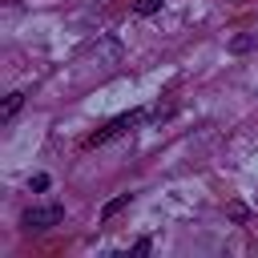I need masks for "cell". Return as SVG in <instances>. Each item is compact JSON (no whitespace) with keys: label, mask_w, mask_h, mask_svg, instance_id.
Instances as JSON below:
<instances>
[{"label":"cell","mask_w":258,"mask_h":258,"mask_svg":"<svg viewBox=\"0 0 258 258\" xmlns=\"http://www.w3.org/2000/svg\"><path fill=\"white\" fill-rule=\"evenodd\" d=\"M145 121V109H133V113H121V117H113L97 137H89V145H105L109 137H117V133H125V129H133V125H141Z\"/></svg>","instance_id":"6da1fadb"},{"label":"cell","mask_w":258,"mask_h":258,"mask_svg":"<svg viewBox=\"0 0 258 258\" xmlns=\"http://www.w3.org/2000/svg\"><path fill=\"white\" fill-rule=\"evenodd\" d=\"M60 218H64L60 206H32V210H24L20 226H24V230H48V226H56Z\"/></svg>","instance_id":"7a4b0ae2"},{"label":"cell","mask_w":258,"mask_h":258,"mask_svg":"<svg viewBox=\"0 0 258 258\" xmlns=\"http://www.w3.org/2000/svg\"><path fill=\"white\" fill-rule=\"evenodd\" d=\"M20 105H24V93H8V101H4V109H0V121H12V117L20 113Z\"/></svg>","instance_id":"3957f363"},{"label":"cell","mask_w":258,"mask_h":258,"mask_svg":"<svg viewBox=\"0 0 258 258\" xmlns=\"http://www.w3.org/2000/svg\"><path fill=\"white\" fill-rule=\"evenodd\" d=\"M125 206H129V194H121V198H113V202H105V210H101V218L109 222V218H113V214H121Z\"/></svg>","instance_id":"277c9868"},{"label":"cell","mask_w":258,"mask_h":258,"mask_svg":"<svg viewBox=\"0 0 258 258\" xmlns=\"http://www.w3.org/2000/svg\"><path fill=\"white\" fill-rule=\"evenodd\" d=\"M157 8H161V0H133V12L137 16H153Z\"/></svg>","instance_id":"5b68a950"},{"label":"cell","mask_w":258,"mask_h":258,"mask_svg":"<svg viewBox=\"0 0 258 258\" xmlns=\"http://www.w3.org/2000/svg\"><path fill=\"white\" fill-rule=\"evenodd\" d=\"M250 44H254V40H250V36H238V40H234V52H246V48H250Z\"/></svg>","instance_id":"8992f818"},{"label":"cell","mask_w":258,"mask_h":258,"mask_svg":"<svg viewBox=\"0 0 258 258\" xmlns=\"http://www.w3.org/2000/svg\"><path fill=\"white\" fill-rule=\"evenodd\" d=\"M28 185H32V189H48V177H44V173H36V177H32Z\"/></svg>","instance_id":"52a82bcc"}]
</instances>
